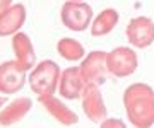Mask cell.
Instances as JSON below:
<instances>
[{
	"label": "cell",
	"mask_w": 154,
	"mask_h": 128,
	"mask_svg": "<svg viewBox=\"0 0 154 128\" xmlns=\"http://www.w3.org/2000/svg\"><path fill=\"white\" fill-rule=\"evenodd\" d=\"M108 72L115 77H127L135 72L137 68V56L130 48H116L106 55Z\"/></svg>",
	"instance_id": "obj_4"
},
{
	"label": "cell",
	"mask_w": 154,
	"mask_h": 128,
	"mask_svg": "<svg viewBox=\"0 0 154 128\" xmlns=\"http://www.w3.org/2000/svg\"><path fill=\"white\" fill-rule=\"evenodd\" d=\"M60 79V70L53 61L45 60L39 63V67L33 72V75L29 77V84L33 91L41 97L51 96L55 92L57 82Z\"/></svg>",
	"instance_id": "obj_2"
},
{
	"label": "cell",
	"mask_w": 154,
	"mask_h": 128,
	"mask_svg": "<svg viewBox=\"0 0 154 128\" xmlns=\"http://www.w3.org/2000/svg\"><path fill=\"white\" fill-rule=\"evenodd\" d=\"M93 17V9L88 4H82V0H69L62 7V21L65 28L72 31H84L89 28Z\"/></svg>",
	"instance_id": "obj_3"
},
{
	"label": "cell",
	"mask_w": 154,
	"mask_h": 128,
	"mask_svg": "<svg viewBox=\"0 0 154 128\" xmlns=\"http://www.w3.org/2000/svg\"><path fill=\"white\" fill-rule=\"evenodd\" d=\"M127 115L135 127H151L154 123V92L146 84H134L123 94Z\"/></svg>",
	"instance_id": "obj_1"
},
{
	"label": "cell",
	"mask_w": 154,
	"mask_h": 128,
	"mask_svg": "<svg viewBox=\"0 0 154 128\" xmlns=\"http://www.w3.org/2000/svg\"><path fill=\"white\" fill-rule=\"evenodd\" d=\"M128 43L135 48H146L154 41V22L149 17H135L127 28Z\"/></svg>",
	"instance_id": "obj_6"
},
{
	"label": "cell",
	"mask_w": 154,
	"mask_h": 128,
	"mask_svg": "<svg viewBox=\"0 0 154 128\" xmlns=\"http://www.w3.org/2000/svg\"><path fill=\"white\" fill-rule=\"evenodd\" d=\"M116 22H118V14L113 9H106L94 19L93 26H91V33L94 36H105V34L111 33L115 29Z\"/></svg>",
	"instance_id": "obj_9"
},
{
	"label": "cell",
	"mask_w": 154,
	"mask_h": 128,
	"mask_svg": "<svg viewBox=\"0 0 154 128\" xmlns=\"http://www.w3.org/2000/svg\"><path fill=\"white\" fill-rule=\"evenodd\" d=\"M41 99H43L46 109H48V111L51 113V115H53V116H55L60 123H63V125H74V123L77 121L75 113H72L69 108H65L60 101L53 99V97H50V96L41 97Z\"/></svg>",
	"instance_id": "obj_10"
},
{
	"label": "cell",
	"mask_w": 154,
	"mask_h": 128,
	"mask_svg": "<svg viewBox=\"0 0 154 128\" xmlns=\"http://www.w3.org/2000/svg\"><path fill=\"white\" fill-rule=\"evenodd\" d=\"M106 55L108 53H103V51H94L82 61L81 65V73H82L86 84H94V85H99V84L105 82L106 75H108V65H106Z\"/></svg>",
	"instance_id": "obj_5"
},
{
	"label": "cell",
	"mask_w": 154,
	"mask_h": 128,
	"mask_svg": "<svg viewBox=\"0 0 154 128\" xmlns=\"http://www.w3.org/2000/svg\"><path fill=\"white\" fill-rule=\"evenodd\" d=\"M81 96H82L84 113L88 115L89 120L94 123L103 121L106 118V109H105V104H103V97H101V94L98 91V85L88 84Z\"/></svg>",
	"instance_id": "obj_7"
},
{
	"label": "cell",
	"mask_w": 154,
	"mask_h": 128,
	"mask_svg": "<svg viewBox=\"0 0 154 128\" xmlns=\"http://www.w3.org/2000/svg\"><path fill=\"white\" fill-rule=\"evenodd\" d=\"M84 77L81 73V67L67 68L60 77V94L67 99H77L81 97L84 91Z\"/></svg>",
	"instance_id": "obj_8"
},
{
	"label": "cell",
	"mask_w": 154,
	"mask_h": 128,
	"mask_svg": "<svg viewBox=\"0 0 154 128\" xmlns=\"http://www.w3.org/2000/svg\"><path fill=\"white\" fill-rule=\"evenodd\" d=\"M58 53L69 61H79L84 56V46L75 39L65 38L58 43Z\"/></svg>",
	"instance_id": "obj_11"
}]
</instances>
